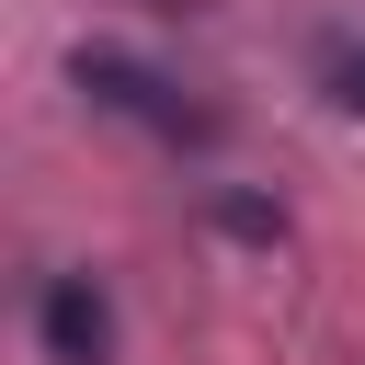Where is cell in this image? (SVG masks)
Returning a JSON list of instances; mask_svg holds the SVG:
<instances>
[{
    "mask_svg": "<svg viewBox=\"0 0 365 365\" xmlns=\"http://www.w3.org/2000/svg\"><path fill=\"white\" fill-rule=\"evenodd\" d=\"M80 91L103 103V114H137V125H160V137H205V114L160 80V68H137V57H114V46H80Z\"/></svg>",
    "mask_w": 365,
    "mask_h": 365,
    "instance_id": "6da1fadb",
    "label": "cell"
},
{
    "mask_svg": "<svg viewBox=\"0 0 365 365\" xmlns=\"http://www.w3.org/2000/svg\"><path fill=\"white\" fill-rule=\"evenodd\" d=\"M46 354L57 365H103L114 354V319H103V285L91 274H57L46 285Z\"/></svg>",
    "mask_w": 365,
    "mask_h": 365,
    "instance_id": "7a4b0ae2",
    "label": "cell"
},
{
    "mask_svg": "<svg viewBox=\"0 0 365 365\" xmlns=\"http://www.w3.org/2000/svg\"><path fill=\"white\" fill-rule=\"evenodd\" d=\"M331 103H342V114H365V46H342V57H331Z\"/></svg>",
    "mask_w": 365,
    "mask_h": 365,
    "instance_id": "3957f363",
    "label": "cell"
}]
</instances>
